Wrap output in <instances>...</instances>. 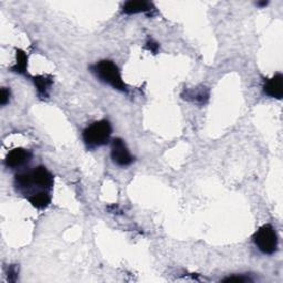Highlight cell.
I'll use <instances>...</instances> for the list:
<instances>
[{
	"label": "cell",
	"instance_id": "obj_1",
	"mask_svg": "<svg viewBox=\"0 0 283 283\" xmlns=\"http://www.w3.org/2000/svg\"><path fill=\"white\" fill-rule=\"evenodd\" d=\"M91 70L101 82L109 84L113 89L121 92H128V86L122 79L121 71H119L118 67L113 61H100L97 65L91 67Z\"/></svg>",
	"mask_w": 283,
	"mask_h": 283
},
{
	"label": "cell",
	"instance_id": "obj_2",
	"mask_svg": "<svg viewBox=\"0 0 283 283\" xmlns=\"http://www.w3.org/2000/svg\"><path fill=\"white\" fill-rule=\"evenodd\" d=\"M112 135V127L109 121L102 119L93 123L83 131V140L87 147L94 148L106 145Z\"/></svg>",
	"mask_w": 283,
	"mask_h": 283
},
{
	"label": "cell",
	"instance_id": "obj_3",
	"mask_svg": "<svg viewBox=\"0 0 283 283\" xmlns=\"http://www.w3.org/2000/svg\"><path fill=\"white\" fill-rule=\"evenodd\" d=\"M257 248L265 255H273L278 250V235L272 225L266 224L258 229L253 237Z\"/></svg>",
	"mask_w": 283,
	"mask_h": 283
},
{
	"label": "cell",
	"instance_id": "obj_4",
	"mask_svg": "<svg viewBox=\"0 0 283 283\" xmlns=\"http://www.w3.org/2000/svg\"><path fill=\"white\" fill-rule=\"evenodd\" d=\"M111 157L113 162L118 166H129L134 161V157L131 155L130 150L125 145L124 141L122 138H114L112 141V149H111Z\"/></svg>",
	"mask_w": 283,
	"mask_h": 283
},
{
	"label": "cell",
	"instance_id": "obj_5",
	"mask_svg": "<svg viewBox=\"0 0 283 283\" xmlns=\"http://www.w3.org/2000/svg\"><path fill=\"white\" fill-rule=\"evenodd\" d=\"M31 176H33L34 185L42 188L43 191H50L53 187V175L50 173L45 166L36 167L34 171L31 172Z\"/></svg>",
	"mask_w": 283,
	"mask_h": 283
},
{
	"label": "cell",
	"instance_id": "obj_6",
	"mask_svg": "<svg viewBox=\"0 0 283 283\" xmlns=\"http://www.w3.org/2000/svg\"><path fill=\"white\" fill-rule=\"evenodd\" d=\"M31 156L33 155H31V153L27 149L21 147L14 148L12 150H10V152L7 154V156H6L5 164L6 166L10 168L20 167L30 162Z\"/></svg>",
	"mask_w": 283,
	"mask_h": 283
},
{
	"label": "cell",
	"instance_id": "obj_7",
	"mask_svg": "<svg viewBox=\"0 0 283 283\" xmlns=\"http://www.w3.org/2000/svg\"><path fill=\"white\" fill-rule=\"evenodd\" d=\"M263 92L270 98L281 100L283 97V75L276 73L273 78L267 80L263 84Z\"/></svg>",
	"mask_w": 283,
	"mask_h": 283
},
{
	"label": "cell",
	"instance_id": "obj_8",
	"mask_svg": "<svg viewBox=\"0 0 283 283\" xmlns=\"http://www.w3.org/2000/svg\"><path fill=\"white\" fill-rule=\"evenodd\" d=\"M155 8L152 3L145 0H130L123 6V14L125 15H135L141 12H150Z\"/></svg>",
	"mask_w": 283,
	"mask_h": 283
},
{
	"label": "cell",
	"instance_id": "obj_9",
	"mask_svg": "<svg viewBox=\"0 0 283 283\" xmlns=\"http://www.w3.org/2000/svg\"><path fill=\"white\" fill-rule=\"evenodd\" d=\"M33 81L37 89L38 96L42 99L48 98V92L53 83L52 78L47 77V75H37V77L33 78Z\"/></svg>",
	"mask_w": 283,
	"mask_h": 283
},
{
	"label": "cell",
	"instance_id": "obj_10",
	"mask_svg": "<svg viewBox=\"0 0 283 283\" xmlns=\"http://www.w3.org/2000/svg\"><path fill=\"white\" fill-rule=\"evenodd\" d=\"M183 97L188 101H193L198 104H205L209 99V91L206 87H200V89H192L185 91Z\"/></svg>",
	"mask_w": 283,
	"mask_h": 283
},
{
	"label": "cell",
	"instance_id": "obj_11",
	"mask_svg": "<svg viewBox=\"0 0 283 283\" xmlns=\"http://www.w3.org/2000/svg\"><path fill=\"white\" fill-rule=\"evenodd\" d=\"M28 200L35 208L45 209L51 203V197H50V195L47 192L42 191L31 195V196L28 197Z\"/></svg>",
	"mask_w": 283,
	"mask_h": 283
},
{
	"label": "cell",
	"instance_id": "obj_12",
	"mask_svg": "<svg viewBox=\"0 0 283 283\" xmlns=\"http://www.w3.org/2000/svg\"><path fill=\"white\" fill-rule=\"evenodd\" d=\"M12 72L19 74H26L28 71V55L20 49L16 50V64L10 68Z\"/></svg>",
	"mask_w": 283,
	"mask_h": 283
},
{
	"label": "cell",
	"instance_id": "obj_13",
	"mask_svg": "<svg viewBox=\"0 0 283 283\" xmlns=\"http://www.w3.org/2000/svg\"><path fill=\"white\" fill-rule=\"evenodd\" d=\"M34 185L31 172L17 174L15 177V186L18 191H26Z\"/></svg>",
	"mask_w": 283,
	"mask_h": 283
},
{
	"label": "cell",
	"instance_id": "obj_14",
	"mask_svg": "<svg viewBox=\"0 0 283 283\" xmlns=\"http://www.w3.org/2000/svg\"><path fill=\"white\" fill-rule=\"evenodd\" d=\"M145 49H146V50H148V51H150L152 53L156 54L157 52H159L160 45H159V43H157L155 40H153V39H149V40L146 42Z\"/></svg>",
	"mask_w": 283,
	"mask_h": 283
},
{
	"label": "cell",
	"instance_id": "obj_15",
	"mask_svg": "<svg viewBox=\"0 0 283 283\" xmlns=\"http://www.w3.org/2000/svg\"><path fill=\"white\" fill-rule=\"evenodd\" d=\"M9 99H10V90L6 89V87H3L2 98H0V104L6 105L9 102Z\"/></svg>",
	"mask_w": 283,
	"mask_h": 283
},
{
	"label": "cell",
	"instance_id": "obj_16",
	"mask_svg": "<svg viewBox=\"0 0 283 283\" xmlns=\"http://www.w3.org/2000/svg\"><path fill=\"white\" fill-rule=\"evenodd\" d=\"M223 281L224 282H248L251 280L249 278H246V276H229V278H226Z\"/></svg>",
	"mask_w": 283,
	"mask_h": 283
},
{
	"label": "cell",
	"instance_id": "obj_17",
	"mask_svg": "<svg viewBox=\"0 0 283 283\" xmlns=\"http://www.w3.org/2000/svg\"><path fill=\"white\" fill-rule=\"evenodd\" d=\"M8 280L11 282L17 280V269L15 266H10L8 269Z\"/></svg>",
	"mask_w": 283,
	"mask_h": 283
},
{
	"label": "cell",
	"instance_id": "obj_18",
	"mask_svg": "<svg viewBox=\"0 0 283 283\" xmlns=\"http://www.w3.org/2000/svg\"><path fill=\"white\" fill-rule=\"evenodd\" d=\"M257 5H258V6H261V7H263V6H267V5H268V2H263V3H258Z\"/></svg>",
	"mask_w": 283,
	"mask_h": 283
}]
</instances>
